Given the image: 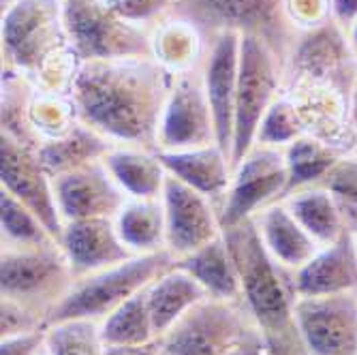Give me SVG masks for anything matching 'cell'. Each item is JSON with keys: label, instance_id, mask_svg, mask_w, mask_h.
I'll list each match as a JSON object with an SVG mask.
<instances>
[{"label": "cell", "instance_id": "6da1fadb", "mask_svg": "<svg viewBox=\"0 0 357 355\" xmlns=\"http://www.w3.org/2000/svg\"><path fill=\"white\" fill-rule=\"evenodd\" d=\"M174 80L154 58L88 60L75 75L71 96L79 122L114 146L156 150Z\"/></svg>", "mask_w": 357, "mask_h": 355}, {"label": "cell", "instance_id": "7a4b0ae2", "mask_svg": "<svg viewBox=\"0 0 357 355\" xmlns=\"http://www.w3.org/2000/svg\"><path fill=\"white\" fill-rule=\"evenodd\" d=\"M222 236L240 270L242 300L274 355H306L296 321V272L268 252L252 218L222 229Z\"/></svg>", "mask_w": 357, "mask_h": 355}, {"label": "cell", "instance_id": "3957f363", "mask_svg": "<svg viewBox=\"0 0 357 355\" xmlns=\"http://www.w3.org/2000/svg\"><path fill=\"white\" fill-rule=\"evenodd\" d=\"M172 15L190 22L206 41L220 32L264 41L280 60L282 73L304 35L289 20L287 0H176Z\"/></svg>", "mask_w": 357, "mask_h": 355}, {"label": "cell", "instance_id": "277c9868", "mask_svg": "<svg viewBox=\"0 0 357 355\" xmlns=\"http://www.w3.org/2000/svg\"><path fill=\"white\" fill-rule=\"evenodd\" d=\"M0 24L3 71L20 73L30 82L71 50L62 0H17L3 11Z\"/></svg>", "mask_w": 357, "mask_h": 355}, {"label": "cell", "instance_id": "5b68a950", "mask_svg": "<svg viewBox=\"0 0 357 355\" xmlns=\"http://www.w3.org/2000/svg\"><path fill=\"white\" fill-rule=\"evenodd\" d=\"M174 264V255L160 250L152 255H135L114 268L75 278L69 296L50 315L47 326L75 319L101 324L116 308L144 292Z\"/></svg>", "mask_w": 357, "mask_h": 355}, {"label": "cell", "instance_id": "8992f818", "mask_svg": "<svg viewBox=\"0 0 357 355\" xmlns=\"http://www.w3.org/2000/svg\"><path fill=\"white\" fill-rule=\"evenodd\" d=\"M73 282L75 274L60 244L0 248V294L37 312L45 326Z\"/></svg>", "mask_w": 357, "mask_h": 355}, {"label": "cell", "instance_id": "52a82bcc", "mask_svg": "<svg viewBox=\"0 0 357 355\" xmlns=\"http://www.w3.org/2000/svg\"><path fill=\"white\" fill-rule=\"evenodd\" d=\"M67 37L82 62L152 58V30L118 17L105 0H62Z\"/></svg>", "mask_w": 357, "mask_h": 355}, {"label": "cell", "instance_id": "ba28073f", "mask_svg": "<svg viewBox=\"0 0 357 355\" xmlns=\"http://www.w3.org/2000/svg\"><path fill=\"white\" fill-rule=\"evenodd\" d=\"M282 90V64L274 52L255 37L240 41V67L234 112L231 163L238 165L257 144L259 124Z\"/></svg>", "mask_w": 357, "mask_h": 355}, {"label": "cell", "instance_id": "9c48e42d", "mask_svg": "<svg viewBox=\"0 0 357 355\" xmlns=\"http://www.w3.org/2000/svg\"><path fill=\"white\" fill-rule=\"evenodd\" d=\"M255 326L244 300L206 298L158 338V355H234Z\"/></svg>", "mask_w": 357, "mask_h": 355}, {"label": "cell", "instance_id": "30bf717a", "mask_svg": "<svg viewBox=\"0 0 357 355\" xmlns=\"http://www.w3.org/2000/svg\"><path fill=\"white\" fill-rule=\"evenodd\" d=\"M289 195V169L284 148L255 144L238 165L225 202L218 210L222 229L255 218Z\"/></svg>", "mask_w": 357, "mask_h": 355}, {"label": "cell", "instance_id": "8fae6325", "mask_svg": "<svg viewBox=\"0 0 357 355\" xmlns=\"http://www.w3.org/2000/svg\"><path fill=\"white\" fill-rule=\"evenodd\" d=\"M218 144L216 124L202 67L178 73L158 126V152L192 150Z\"/></svg>", "mask_w": 357, "mask_h": 355}, {"label": "cell", "instance_id": "7c38bea8", "mask_svg": "<svg viewBox=\"0 0 357 355\" xmlns=\"http://www.w3.org/2000/svg\"><path fill=\"white\" fill-rule=\"evenodd\" d=\"M355 80L357 56L353 54L347 30L334 20L304 32L282 73V84H334L344 90H353Z\"/></svg>", "mask_w": 357, "mask_h": 355}, {"label": "cell", "instance_id": "4fadbf2b", "mask_svg": "<svg viewBox=\"0 0 357 355\" xmlns=\"http://www.w3.org/2000/svg\"><path fill=\"white\" fill-rule=\"evenodd\" d=\"M0 188L11 192L30 212H35L47 232L60 242L64 220L56 202L54 176L43 165L39 148L0 135Z\"/></svg>", "mask_w": 357, "mask_h": 355}, {"label": "cell", "instance_id": "5bb4252c", "mask_svg": "<svg viewBox=\"0 0 357 355\" xmlns=\"http://www.w3.org/2000/svg\"><path fill=\"white\" fill-rule=\"evenodd\" d=\"M296 321L306 355H357V292L300 296Z\"/></svg>", "mask_w": 357, "mask_h": 355}, {"label": "cell", "instance_id": "9a60e30c", "mask_svg": "<svg viewBox=\"0 0 357 355\" xmlns=\"http://www.w3.org/2000/svg\"><path fill=\"white\" fill-rule=\"evenodd\" d=\"M160 199L165 208L167 252L174 259L197 252L222 236L216 204L176 176L167 174Z\"/></svg>", "mask_w": 357, "mask_h": 355}, {"label": "cell", "instance_id": "2e32d148", "mask_svg": "<svg viewBox=\"0 0 357 355\" xmlns=\"http://www.w3.org/2000/svg\"><path fill=\"white\" fill-rule=\"evenodd\" d=\"M54 190L64 222L84 218H116L128 199L103 160L54 176Z\"/></svg>", "mask_w": 357, "mask_h": 355}, {"label": "cell", "instance_id": "e0dca14e", "mask_svg": "<svg viewBox=\"0 0 357 355\" xmlns=\"http://www.w3.org/2000/svg\"><path fill=\"white\" fill-rule=\"evenodd\" d=\"M240 41L236 32H220L208 39L206 58L202 62L204 84L210 99V107L216 124L218 146L229 152L234 144V112H236V88L240 67Z\"/></svg>", "mask_w": 357, "mask_h": 355}, {"label": "cell", "instance_id": "ac0fdd59", "mask_svg": "<svg viewBox=\"0 0 357 355\" xmlns=\"http://www.w3.org/2000/svg\"><path fill=\"white\" fill-rule=\"evenodd\" d=\"M60 246L75 278L90 276L135 257L116 229L114 218H84L64 222Z\"/></svg>", "mask_w": 357, "mask_h": 355}, {"label": "cell", "instance_id": "d6986e66", "mask_svg": "<svg viewBox=\"0 0 357 355\" xmlns=\"http://www.w3.org/2000/svg\"><path fill=\"white\" fill-rule=\"evenodd\" d=\"M158 156L163 160L167 174L210 197L220 210L234 176L229 152H225L218 144H212L192 150L158 152Z\"/></svg>", "mask_w": 357, "mask_h": 355}, {"label": "cell", "instance_id": "ffe728a7", "mask_svg": "<svg viewBox=\"0 0 357 355\" xmlns=\"http://www.w3.org/2000/svg\"><path fill=\"white\" fill-rule=\"evenodd\" d=\"M300 296H332L357 289V250L347 232L338 242L323 246L312 259L296 272Z\"/></svg>", "mask_w": 357, "mask_h": 355}, {"label": "cell", "instance_id": "44dd1931", "mask_svg": "<svg viewBox=\"0 0 357 355\" xmlns=\"http://www.w3.org/2000/svg\"><path fill=\"white\" fill-rule=\"evenodd\" d=\"M257 232L264 240V246L274 259L289 268L291 272L302 270L312 257L323 248L304 227L300 220L289 212L284 202H278L255 218Z\"/></svg>", "mask_w": 357, "mask_h": 355}, {"label": "cell", "instance_id": "7402d4cb", "mask_svg": "<svg viewBox=\"0 0 357 355\" xmlns=\"http://www.w3.org/2000/svg\"><path fill=\"white\" fill-rule=\"evenodd\" d=\"M103 163L128 197H160L163 192L167 169L158 156V150L114 146Z\"/></svg>", "mask_w": 357, "mask_h": 355}, {"label": "cell", "instance_id": "603a6c76", "mask_svg": "<svg viewBox=\"0 0 357 355\" xmlns=\"http://www.w3.org/2000/svg\"><path fill=\"white\" fill-rule=\"evenodd\" d=\"M210 298L202 282L180 266L165 270L152 285H148V304L158 338L195 304Z\"/></svg>", "mask_w": 357, "mask_h": 355}, {"label": "cell", "instance_id": "cb8c5ba5", "mask_svg": "<svg viewBox=\"0 0 357 355\" xmlns=\"http://www.w3.org/2000/svg\"><path fill=\"white\" fill-rule=\"evenodd\" d=\"M282 202L321 246H330L347 234L342 206L328 186L317 184L294 190Z\"/></svg>", "mask_w": 357, "mask_h": 355}, {"label": "cell", "instance_id": "d4e9b609", "mask_svg": "<svg viewBox=\"0 0 357 355\" xmlns=\"http://www.w3.org/2000/svg\"><path fill=\"white\" fill-rule=\"evenodd\" d=\"M114 222L124 246L133 255L167 250L165 208L160 197H128Z\"/></svg>", "mask_w": 357, "mask_h": 355}, {"label": "cell", "instance_id": "484cf974", "mask_svg": "<svg viewBox=\"0 0 357 355\" xmlns=\"http://www.w3.org/2000/svg\"><path fill=\"white\" fill-rule=\"evenodd\" d=\"M206 50L204 35L182 17L169 13L152 28V58L174 75L202 67Z\"/></svg>", "mask_w": 357, "mask_h": 355}, {"label": "cell", "instance_id": "4316f807", "mask_svg": "<svg viewBox=\"0 0 357 355\" xmlns=\"http://www.w3.org/2000/svg\"><path fill=\"white\" fill-rule=\"evenodd\" d=\"M176 266H180L182 270L190 272L197 278L210 298H218V300L242 298L240 270L225 236L216 238L214 242L199 248L197 252L176 259Z\"/></svg>", "mask_w": 357, "mask_h": 355}, {"label": "cell", "instance_id": "83f0119b", "mask_svg": "<svg viewBox=\"0 0 357 355\" xmlns=\"http://www.w3.org/2000/svg\"><path fill=\"white\" fill-rule=\"evenodd\" d=\"M112 148L114 144L107 137L96 133L88 124L77 122L69 133L45 142L41 148V158L52 176H60L103 160Z\"/></svg>", "mask_w": 357, "mask_h": 355}, {"label": "cell", "instance_id": "f1b7e54d", "mask_svg": "<svg viewBox=\"0 0 357 355\" xmlns=\"http://www.w3.org/2000/svg\"><path fill=\"white\" fill-rule=\"evenodd\" d=\"M349 156L314 135H302L284 148L289 169V192L323 184L340 160Z\"/></svg>", "mask_w": 357, "mask_h": 355}, {"label": "cell", "instance_id": "f546056e", "mask_svg": "<svg viewBox=\"0 0 357 355\" xmlns=\"http://www.w3.org/2000/svg\"><path fill=\"white\" fill-rule=\"evenodd\" d=\"M105 345H146L158 340L148 304V287L99 324Z\"/></svg>", "mask_w": 357, "mask_h": 355}, {"label": "cell", "instance_id": "4dcf8cb0", "mask_svg": "<svg viewBox=\"0 0 357 355\" xmlns=\"http://www.w3.org/2000/svg\"><path fill=\"white\" fill-rule=\"evenodd\" d=\"M0 244L3 246H45L60 244L41 222V218L30 212L11 192L0 188Z\"/></svg>", "mask_w": 357, "mask_h": 355}, {"label": "cell", "instance_id": "1f68e13d", "mask_svg": "<svg viewBox=\"0 0 357 355\" xmlns=\"http://www.w3.org/2000/svg\"><path fill=\"white\" fill-rule=\"evenodd\" d=\"M30 124L37 131V135L45 142L62 137L79 122L77 109L71 94L45 92L35 86V92L30 96L28 105Z\"/></svg>", "mask_w": 357, "mask_h": 355}, {"label": "cell", "instance_id": "d6a6232c", "mask_svg": "<svg viewBox=\"0 0 357 355\" xmlns=\"http://www.w3.org/2000/svg\"><path fill=\"white\" fill-rule=\"evenodd\" d=\"M45 334L52 355H105V342L94 321H60L47 326Z\"/></svg>", "mask_w": 357, "mask_h": 355}, {"label": "cell", "instance_id": "836d02e7", "mask_svg": "<svg viewBox=\"0 0 357 355\" xmlns=\"http://www.w3.org/2000/svg\"><path fill=\"white\" fill-rule=\"evenodd\" d=\"M302 135H306V128H304V122H302L296 105L291 103L284 94H280L270 105V109L266 112L261 124H259L257 144L287 148L289 144H294Z\"/></svg>", "mask_w": 357, "mask_h": 355}, {"label": "cell", "instance_id": "e575fe53", "mask_svg": "<svg viewBox=\"0 0 357 355\" xmlns=\"http://www.w3.org/2000/svg\"><path fill=\"white\" fill-rule=\"evenodd\" d=\"M105 3L124 22L152 30L172 13L176 0H105Z\"/></svg>", "mask_w": 357, "mask_h": 355}, {"label": "cell", "instance_id": "d590c367", "mask_svg": "<svg viewBox=\"0 0 357 355\" xmlns=\"http://www.w3.org/2000/svg\"><path fill=\"white\" fill-rule=\"evenodd\" d=\"M43 328H45V321L37 312H32L24 304L13 302L9 298L0 300V338L35 332Z\"/></svg>", "mask_w": 357, "mask_h": 355}, {"label": "cell", "instance_id": "8d00e7d4", "mask_svg": "<svg viewBox=\"0 0 357 355\" xmlns=\"http://www.w3.org/2000/svg\"><path fill=\"white\" fill-rule=\"evenodd\" d=\"M323 186H328L342 206L357 212V154L344 156L326 178Z\"/></svg>", "mask_w": 357, "mask_h": 355}, {"label": "cell", "instance_id": "74e56055", "mask_svg": "<svg viewBox=\"0 0 357 355\" xmlns=\"http://www.w3.org/2000/svg\"><path fill=\"white\" fill-rule=\"evenodd\" d=\"M289 20L300 32L332 22V0H287Z\"/></svg>", "mask_w": 357, "mask_h": 355}, {"label": "cell", "instance_id": "f35d334b", "mask_svg": "<svg viewBox=\"0 0 357 355\" xmlns=\"http://www.w3.org/2000/svg\"><path fill=\"white\" fill-rule=\"evenodd\" d=\"M45 338H47L45 328L0 338V355H39L47 347Z\"/></svg>", "mask_w": 357, "mask_h": 355}, {"label": "cell", "instance_id": "ab89813d", "mask_svg": "<svg viewBox=\"0 0 357 355\" xmlns=\"http://www.w3.org/2000/svg\"><path fill=\"white\" fill-rule=\"evenodd\" d=\"M234 355H274V351L270 349L268 340L264 338L261 332H259V328L250 326L244 332V336H242L240 345L236 347Z\"/></svg>", "mask_w": 357, "mask_h": 355}, {"label": "cell", "instance_id": "60d3db41", "mask_svg": "<svg viewBox=\"0 0 357 355\" xmlns=\"http://www.w3.org/2000/svg\"><path fill=\"white\" fill-rule=\"evenodd\" d=\"M332 20L349 30L357 22V0H332Z\"/></svg>", "mask_w": 357, "mask_h": 355}, {"label": "cell", "instance_id": "b9f144b4", "mask_svg": "<svg viewBox=\"0 0 357 355\" xmlns=\"http://www.w3.org/2000/svg\"><path fill=\"white\" fill-rule=\"evenodd\" d=\"M105 355H158V340L146 345H105Z\"/></svg>", "mask_w": 357, "mask_h": 355}, {"label": "cell", "instance_id": "7bdbcfd3", "mask_svg": "<svg viewBox=\"0 0 357 355\" xmlns=\"http://www.w3.org/2000/svg\"><path fill=\"white\" fill-rule=\"evenodd\" d=\"M351 126L357 135V80H355L353 90H351ZM355 154H357V150H355Z\"/></svg>", "mask_w": 357, "mask_h": 355}, {"label": "cell", "instance_id": "ee69618b", "mask_svg": "<svg viewBox=\"0 0 357 355\" xmlns=\"http://www.w3.org/2000/svg\"><path fill=\"white\" fill-rule=\"evenodd\" d=\"M347 35H349V43H351V47H353V54L357 56V22L347 30Z\"/></svg>", "mask_w": 357, "mask_h": 355}, {"label": "cell", "instance_id": "f6af8a7d", "mask_svg": "<svg viewBox=\"0 0 357 355\" xmlns=\"http://www.w3.org/2000/svg\"><path fill=\"white\" fill-rule=\"evenodd\" d=\"M17 3V0H0V7H3V11H7L11 5H15Z\"/></svg>", "mask_w": 357, "mask_h": 355}, {"label": "cell", "instance_id": "bcb514c9", "mask_svg": "<svg viewBox=\"0 0 357 355\" xmlns=\"http://www.w3.org/2000/svg\"><path fill=\"white\" fill-rule=\"evenodd\" d=\"M39 355H52V353H50V349H47V347H45V349H43V351H41V353H39Z\"/></svg>", "mask_w": 357, "mask_h": 355}, {"label": "cell", "instance_id": "7dc6e473", "mask_svg": "<svg viewBox=\"0 0 357 355\" xmlns=\"http://www.w3.org/2000/svg\"><path fill=\"white\" fill-rule=\"evenodd\" d=\"M355 292H357V289H355Z\"/></svg>", "mask_w": 357, "mask_h": 355}]
</instances>
